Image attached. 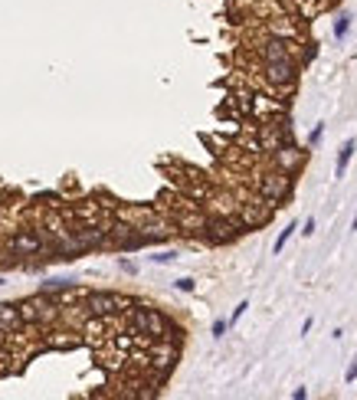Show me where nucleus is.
<instances>
[{"mask_svg": "<svg viewBox=\"0 0 357 400\" xmlns=\"http://www.w3.org/2000/svg\"><path fill=\"white\" fill-rule=\"evenodd\" d=\"M351 230H354V233H357V217H354V223H351Z\"/></svg>", "mask_w": 357, "mask_h": 400, "instance_id": "412c9836", "label": "nucleus"}, {"mask_svg": "<svg viewBox=\"0 0 357 400\" xmlns=\"http://www.w3.org/2000/svg\"><path fill=\"white\" fill-rule=\"evenodd\" d=\"M357 151V141L354 138H347L341 148H338V164H334V178H344V171H347V164H351V158H354Z\"/></svg>", "mask_w": 357, "mask_h": 400, "instance_id": "1a4fd4ad", "label": "nucleus"}, {"mask_svg": "<svg viewBox=\"0 0 357 400\" xmlns=\"http://www.w3.org/2000/svg\"><path fill=\"white\" fill-rule=\"evenodd\" d=\"M23 325H27V322H23V315H20V305L0 302V331H3V335H16Z\"/></svg>", "mask_w": 357, "mask_h": 400, "instance_id": "423d86ee", "label": "nucleus"}, {"mask_svg": "<svg viewBox=\"0 0 357 400\" xmlns=\"http://www.w3.org/2000/svg\"><path fill=\"white\" fill-rule=\"evenodd\" d=\"M295 230H298V223H288L282 233H279V239H275V252H282V250H285V243L292 239V233H295Z\"/></svg>", "mask_w": 357, "mask_h": 400, "instance_id": "f8f14e48", "label": "nucleus"}, {"mask_svg": "<svg viewBox=\"0 0 357 400\" xmlns=\"http://www.w3.org/2000/svg\"><path fill=\"white\" fill-rule=\"evenodd\" d=\"M73 285H75V279H69V276H66V279H46V282H40V292L49 296V292H66V289H73Z\"/></svg>", "mask_w": 357, "mask_h": 400, "instance_id": "9d476101", "label": "nucleus"}, {"mask_svg": "<svg viewBox=\"0 0 357 400\" xmlns=\"http://www.w3.org/2000/svg\"><path fill=\"white\" fill-rule=\"evenodd\" d=\"M226 328H230V322L217 318V322H213V338H223V335H226Z\"/></svg>", "mask_w": 357, "mask_h": 400, "instance_id": "2eb2a0df", "label": "nucleus"}, {"mask_svg": "<svg viewBox=\"0 0 357 400\" xmlns=\"http://www.w3.org/2000/svg\"><path fill=\"white\" fill-rule=\"evenodd\" d=\"M312 233H315V217H308L305 226H301V237H312Z\"/></svg>", "mask_w": 357, "mask_h": 400, "instance_id": "6ab92c4d", "label": "nucleus"}, {"mask_svg": "<svg viewBox=\"0 0 357 400\" xmlns=\"http://www.w3.org/2000/svg\"><path fill=\"white\" fill-rule=\"evenodd\" d=\"M344 381H347V384H354L357 381V357L351 361V368H347V374H344Z\"/></svg>", "mask_w": 357, "mask_h": 400, "instance_id": "f3484780", "label": "nucleus"}, {"mask_svg": "<svg viewBox=\"0 0 357 400\" xmlns=\"http://www.w3.org/2000/svg\"><path fill=\"white\" fill-rule=\"evenodd\" d=\"M256 56H259V62H269V60H288V62H298L295 40L269 36V40H262V43L256 46Z\"/></svg>", "mask_w": 357, "mask_h": 400, "instance_id": "20e7f679", "label": "nucleus"}, {"mask_svg": "<svg viewBox=\"0 0 357 400\" xmlns=\"http://www.w3.org/2000/svg\"><path fill=\"white\" fill-rule=\"evenodd\" d=\"M10 250L16 256H33V252L43 250V237L40 233H30V230H20L14 239H10Z\"/></svg>", "mask_w": 357, "mask_h": 400, "instance_id": "0eeeda50", "label": "nucleus"}, {"mask_svg": "<svg viewBox=\"0 0 357 400\" xmlns=\"http://www.w3.org/2000/svg\"><path fill=\"white\" fill-rule=\"evenodd\" d=\"M321 134H325V121H318V125L312 128V134H308V145H312V148L321 141Z\"/></svg>", "mask_w": 357, "mask_h": 400, "instance_id": "4468645a", "label": "nucleus"}, {"mask_svg": "<svg viewBox=\"0 0 357 400\" xmlns=\"http://www.w3.org/2000/svg\"><path fill=\"white\" fill-rule=\"evenodd\" d=\"M347 30H351V14H338V20H334V36H338V40H344V36H347Z\"/></svg>", "mask_w": 357, "mask_h": 400, "instance_id": "9b49d317", "label": "nucleus"}, {"mask_svg": "<svg viewBox=\"0 0 357 400\" xmlns=\"http://www.w3.org/2000/svg\"><path fill=\"white\" fill-rule=\"evenodd\" d=\"M259 69L266 75L269 82L275 89H295L298 82V62H288V60H269V62H259Z\"/></svg>", "mask_w": 357, "mask_h": 400, "instance_id": "7ed1b4c3", "label": "nucleus"}, {"mask_svg": "<svg viewBox=\"0 0 357 400\" xmlns=\"http://www.w3.org/2000/svg\"><path fill=\"white\" fill-rule=\"evenodd\" d=\"M174 285H177L180 292H194V279H190V276H184V279H177V282H174Z\"/></svg>", "mask_w": 357, "mask_h": 400, "instance_id": "dca6fc26", "label": "nucleus"}, {"mask_svg": "<svg viewBox=\"0 0 357 400\" xmlns=\"http://www.w3.org/2000/svg\"><path fill=\"white\" fill-rule=\"evenodd\" d=\"M128 305H132V302L125 296H119V292H89L86 302H82L86 315H92V318H108V315L128 309Z\"/></svg>", "mask_w": 357, "mask_h": 400, "instance_id": "f257e3e1", "label": "nucleus"}, {"mask_svg": "<svg viewBox=\"0 0 357 400\" xmlns=\"http://www.w3.org/2000/svg\"><path fill=\"white\" fill-rule=\"evenodd\" d=\"M132 328L134 335H148V338H164L171 322L158 309H132Z\"/></svg>", "mask_w": 357, "mask_h": 400, "instance_id": "f03ea898", "label": "nucleus"}, {"mask_svg": "<svg viewBox=\"0 0 357 400\" xmlns=\"http://www.w3.org/2000/svg\"><path fill=\"white\" fill-rule=\"evenodd\" d=\"M174 361H177V348L174 344H158L151 351V364L154 368H174Z\"/></svg>", "mask_w": 357, "mask_h": 400, "instance_id": "6e6552de", "label": "nucleus"}, {"mask_svg": "<svg viewBox=\"0 0 357 400\" xmlns=\"http://www.w3.org/2000/svg\"><path fill=\"white\" fill-rule=\"evenodd\" d=\"M174 259H177V252L174 250H164V252H154V256H151V263H174Z\"/></svg>", "mask_w": 357, "mask_h": 400, "instance_id": "ddd939ff", "label": "nucleus"}, {"mask_svg": "<svg viewBox=\"0 0 357 400\" xmlns=\"http://www.w3.org/2000/svg\"><path fill=\"white\" fill-rule=\"evenodd\" d=\"M246 309H249V302H239L236 309H233V322H239V318L246 315Z\"/></svg>", "mask_w": 357, "mask_h": 400, "instance_id": "a211bd4d", "label": "nucleus"}, {"mask_svg": "<svg viewBox=\"0 0 357 400\" xmlns=\"http://www.w3.org/2000/svg\"><path fill=\"white\" fill-rule=\"evenodd\" d=\"M292 397H295V400H305V397H308V390H305V387H295V390H292Z\"/></svg>", "mask_w": 357, "mask_h": 400, "instance_id": "aec40b11", "label": "nucleus"}, {"mask_svg": "<svg viewBox=\"0 0 357 400\" xmlns=\"http://www.w3.org/2000/svg\"><path fill=\"white\" fill-rule=\"evenodd\" d=\"M288 191H292V180H288V174H266V178H259V193L266 197L272 207H282V200L288 197Z\"/></svg>", "mask_w": 357, "mask_h": 400, "instance_id": "39448f33", "label": "nucleus"}]
</instances>
